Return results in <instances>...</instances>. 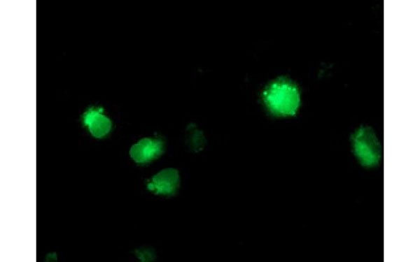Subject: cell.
I'll use <instances>...</instances> for the list:
<instances>
[{"label": "cell", "instance_id": "1", "mask_svg": "<svg viewBox=\"0 0 420 262\" xmlns=\"http://www.w3.org/2000/svg\"><path fill=\"white\" fill-rule=\"evenodd\" d=\"M268 110L277 116L295 115L300 104V94L296 85L286 78L270 83L262 93Z\"/></svg>", "mask_w": 420, "mask_h": 262}, {"label": "cell", "instance_id": "2", "mask_svg": "<svg viewBox=\"0 0 420 262\" xmlns=\"http://www.w3.org/2000/svg\"><path fill=\"white\" fill-rule=\"evenodd\" d=\"M352 149L364 166H377L382 157V147L374 131L368 126H360L351 136Z\"/></svg>", "mask_w": 420, "mask_h": 262}, {"label": "cell", "instance_id": "3", "mask_svg": "<svg viewBox=\"0 0 420 262\" xmlns=\"http://www.w3.org/2000/svg\"><path fill=\"white\" fill-rule=\"evenodd\" d=\"M164 152V142L160 138H144L130 150L131 158L138 163H146L158 158Z\"/></svg>", "mask_w": 420, "mask_h": 262}, {"label": "cell", "instance_id": "4", "mask_svg": "<svg viewBox=\"0 0 420 262\" xmlns=\"http://www.w3.org/2000/svg\"><path fill=\"white\" fill-rule=\"evenodd\" d=\"M179 186V175L174 168H165L155 175L148 182V189L156 194L174 195Z\"/></svg>", "mask_w": 420, "mask_h": 262}, {"label": "cell", "instance_id": "5", "mask_svg": "<svg viewBox=\"0 0 420 262\" xmlns=\"http://www.w3.org/2000/svg\"><path fill=\"white\" fill-rule=\"evenodd\" d=\"M102 110L91 108L83 115V124L95 138H102L111 131L112 123L109 118L102 113Z\"/></svg>", "mask_w": 420, "mask_h": 262}, {"label": "cell", "instance_id": "6", "mask_svg": "<svg viewBox=\"0 0 420 262\" xmlns=\"http://www.w3.org/2000/svg\"><path fill=\"white\" fill-rule=\"evenodd\" d=\"M137 254L139 256V258L141 259L142 261H149L153 259V254H151L148 250H140L137 252Z\"/></svg>", "mask_w": 420, "mask_h": 262}]
</instances>
